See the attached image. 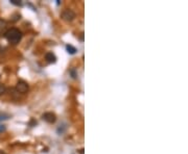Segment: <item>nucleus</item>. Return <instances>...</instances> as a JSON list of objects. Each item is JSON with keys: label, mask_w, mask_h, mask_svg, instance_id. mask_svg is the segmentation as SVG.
<instances>
[{"label": "nucleus", "mask_w": 188, "mask_h": 154, "mask_svg": "<svg viewBox=\"0 0 188 154\" xmlns=\"http://www.w3.org/2000/svg\"><path fill=\"white\" fill-rule=\"evenodd\" d=\"M4 37L8 40V43L13 44V45H16L22 39V32L20 31L17 28H11L8 30H6V32L4 34Z\"/></svg>", "instance_id": "f257e3e1"}, {"label": "nucleus", "mask_w": 188, "mask_h": 154, "mask_svg": "<svg viewBox=\"0 0 188 154\" xmlns=\"http://www.w3.org/2000/svg\"><path fill=\"white\" fill-rule=\"evenodd\" d=\"M16 91L21 94H24L28 91V85L27 82H25L24 80H19L16 85Z\"/></svg>", "instance_id": "f03ea898"}, {"label": "nucleus", "mask_w": 188, "mask_h": 154, "mask_svg": "<svg viewBox=\"0 0 188 154\" xmlns=\"http://www.w3.org/2000/svg\"><path fill=\"white\" fill-rule=\"evenodd\" d=\"M61 16L65 21H72L75 18V13L71 10H65Z\"/></svg>", "instance_id": "7ed1b4c3"}, {"label": "nucleus", "mask_w": 188, "mask_h": 154, "mask_svg": "<svg viewBox=\"0 0 188 154\" xmlns=\"http://www.w3.org/2000/svg\"><path fill=\"white\" fill-rule=\"evenodd\" d=\"M42 119H43L45 122L49 123V124H52L56 121V117L53 113H45L43 116H42Z\"/></svg>", "instance_id": "20e7f679"}, {"label": "nucleus", "mask_w": 188, "mask_h": 154, "mask_svg": "<svg viewBox=\"0 0 188 154\" xmlns=\"http://www.w3.org/2000/svg\"><path fill=\"white\" fill-rule=\"evenodd\" d=\"M45 59L49 63V64H55V63L56 62V56L52 52H47L45 54Z\"/></svg>", "instance_id": "39448f33"}, {"label": "nucleus", "mask_w": 188, "mask_h": 154, "mask_svg": "<svg viewBox=\"0 0 188 154\" xmlns=\"http://www.w3.org/2000/svg\"><path fill=\"white\" fill-rule=\"evenodd\" d=\"M66 50L69 54H75L76 53V48L73 47L72 45H66Z\"/></svg>", "instance_id": "423d86ee"}, {"label": "nucleus", "mask_w": 188, "mask_h": 154, "mask_svg": "<svg viewBox=\"0 0 188 154\" xmlns=\"http://www.w3.org/2000/svg\"><path fill=\"white\" fill-rule=\"evenodd\" d=\"M5 28H6V21L0 19V34H1L2 31H4Z\"/></svg>", "instance_id": "0eeeda50"}, {"label": "nucleus", "mask_w": 188, "mask_h": 154, "mask_svg": "<svg viewBox=\"0 0 188 154\" xmlns=\"http://www.w3.org/2000/svg\"><path fill=\"white\" fill-rule=\"evenodd\" d=\"M5 92H6L5 85H4L3 83H0V96H1V95H3Z\"/></svg>", "instance_id": "6e6552de"}, {"label": "nucleus", "mask_w": 188, "mask_h": 154, "mask_svg": "<svg viewBox=\"0 0 188 154\" xmlns=\"http://www.w3.org/2000/svg\"><path fill=\"white\" fill-rule=\"evenodd\" d=\"M11 3L14 4V5H17V6L22 5V2H21L20 0H11Z\"/></svg>", "instance_id": "1a4fd4ad"}, {"label": "nucleus", "mask_w": 188, "mask_h": 154, "mask_svg": "<svg viewBox=\"0 0 188 154\" xmlns=\"http://www.w3.org/2000/svg\"><path fill=\"white\" fill-rule=\"evenodd\" d=\"M70 74H71V75H72V77H73V78H76V76H77V73H75V70H74V69L70 70Z\"/></svg>", "instance_id": "9d476101"}, {"label": "nucleus", "mask_w": 188, "mask_h": 154, "mask_svg": "<svg viewBox=\"0 0 188 154\" xmlns=\"http://www.w3.org/2000/svg\"><path fill=\"white\" fill-rule=\"evenodd\" d=\"M5 129H6L5 125H3V124H0V132H3V131H5Z\"/></svg>", "instance_id": "9b49d317"}, {"label": "nucleus", "mask_w": 188, "mask_h": 154, "mask_svg": "<svg viewBox=\"0 0 188 154\" xmlns=\"http://www.w3.org/2000/svg\"><path fill=\"white\" fill-rule=\"evenodd\" d=\"M8 116H0V122H2V121L4 120H8Z\"/></svg>", "instance_id": "f8f14e48"}, {"label": "nucleus", "mask_w": 188, "mask_h": 154, "mask_svg": "<svg viewBox=\"0 0 188 154\" xmlns=\"http://www.w3.org/2000/svg\"><path fill=\"white\" fill-rule=\"evenodd\" d=\"M0 154H5V152H3V151H0Z\"/></svg>", "instance_id": "ddd939ff"}]
</instances>
